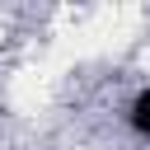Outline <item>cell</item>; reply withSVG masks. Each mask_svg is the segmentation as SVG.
Masks as SVG:
<instances>
[{
	"instance_id": "6da1fadb",
	"label": "cell",
	"mask_w": 150,
	"mask_h": 150,
	"mask_svg": "<svg viewBox=\"0 0 150 150\" xmlns=\"http://www.w3.org/2000/svg\"><path fill=\"white\" fill-rule=\"evenodd\" d=\"M122 131H127L141 150H150V75L136 80L131 94L122 98Z\"/></svg>"
}]
</instances>
